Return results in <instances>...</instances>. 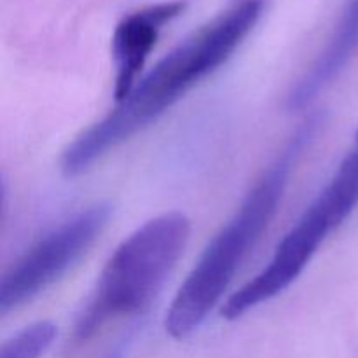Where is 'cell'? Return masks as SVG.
Here are the masks:
<instances>
[{
  "label": "cell",
  "mask_w": 358,
  "mask_h": 358,
  "mask_svg": "<svg viewBox=\"0 0 358 358\" xmlns=\"http://www.w3.org/2000/svg\"><path fill=\"white\" fill-rule=\"evenodd\" d=\"M264 0H240L164 56L114 112L77 136L63 154L66 175H79L103 154L156 121L199 80L227 62L254 30Z\"/></svg>",
  "instance_id": "1"
},
{
  "label": "cell",
  "mask_w": 358,
  "mask_h": 358,
  "mask_svg": "<svg viewBox=\"0 0 358 358\" xmlns=\"http://www.w3.org/2000/svg\"><path fill=\"white\" fill-rule=\"evenodd\" d=\"M308 136V129L296 136L189 273L166 315V331L171 338L182 339L196 331L224 296L245 255L275 217L294 161Z\"/></svg>",
  "instance_id": "2"
},
{
  "label": "cell",
  "mask_w": 358,
  "mask_h": 358,
  "mask_svg": "<svg viewBox=\"0 0 358 358\" xmlns=\"http://www.w3.org/2000/svg\"><path fill=\"white\" fill-rule=\"evenodd\" d=\"M189 233L187 217L171 212L149 220L122 241L77 322V339H90L108 322L147 310L180 259Z\"/></svg>",
  "instance_id": "3"
},
{
  "label": "cell",
  "mask_w": 358,
  "mask_h": 358,
  "mask_svg": "<svg viewBox=\"0 0 358 358\" xmlns=\"http://www.w3.org/2000/svg\"><path fill=\"white\" fill-rule=\"evenodd\" d=\"M108 217L110 206H91L37 241L3 276L0 285L2 315L56 282L93 245Z\"/></svg>",
  "instance_id": "4"
},
{
  "label": "cell",
  "mask_w": 358,
  "mask_h": 358,
  "mask_svg": "<svg viewBox=\"0 0 358 358\" xmlns=\"http://www.w3.org/2000/svg\"><path fill=\"white\" fill-rule=\"evenodd\" d=\"M338 227L327 199L322 194L311 203L296 226L287 233L269 264L254 280L229 297L222 315L229 320L241 317L289 289L317 254L327 234Z\"/></svg>",
  "instance_id": "5"
},
{
  "label": "cell",
  "mask_w": 358,
  "mask_h": 358,
  "mask_svg": "<svg viewBox=\"0 0 358 358\" xmlns=\"http://www.w3.org/2000/svg\"><path fill=\"white\" fill-rule=\"evenodd\" d=\"M184 0H170L147 6L128 14L117 24L112 37V58L115 66V100L122 101L138 83V76L159 38L161 30L184 13Z\"/></svg>",
  "instance_id": "6"
},
{
  "label": "cell",
  "mask_w": 358,
  "mask_h": 358,
  "mask_svg": "<svg viewBox=\"0 0 358 358\" xmlns=\"http://www.w3.org/2000/svg\"><path fill=\"white\" fill-rule=\"evenodd\" d=\"M56 332L51 322H37L10 338L2 346L0 358H41L55 341Z\"/></svg>",
  "instance_id": "7"
},
{
  "label": "cell",
  "mask_w": 358,
  "mask_h": 358,
  "mask_svg": "<svg viewBox=\"0 0 358 358\" xmlns=\"http://www.w3.org/2000/svg\"><path fill=\"white\" fill-rule=\"evenodd\" d=\"M357 140H358V133H357Z\"/></svg>",
  "instance_id": "8"
}]
</instances>
